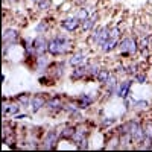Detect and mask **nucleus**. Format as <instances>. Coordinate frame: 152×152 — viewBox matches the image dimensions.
Segmentation results:
<instances>
[{
    "instance_id": "nucleus-1",
    "label": "nucleus",
    "mask_w": 152,
    "mask_h": 152,
    "mask_svg": "<svg viewBox=\"0 0 152 152\" xmlns=\"http://www.w3.org/2000/svg\"><path fill=\"white\" fill-rule=\"evenodd\" d=\"M70 47H72V41L69 40L66 35L58 34V35H55L52 40L49 41V49H47V52H49L50 55L58 56V55L67 53L69 50H70Z\"/></svg>"
},
{
    "instance_id": "nucleus-2",
    "label": "nucleus",
    "mask_w": 152,
    "mask_h": 152,
    "mask_svg": "<svg viewBox=\"0 0 152 152\" xmlns=\"http://www.w3.org/2000/svg\"><path fill=\"white\" fill-rule=\"evenodd\" d=\"M117 47L120 49V52L123 55H132V53H135L137 50H138V43L134 40V38L126 37V38H123V40L119 41V46Z\"/></svg>"
},
{
    "instance_id": "nucleus-3",
    "label": "nucleus",
    "mask_w": 152,
    "mask_h": 152,
    "mask_svg": "<svg viewBox=\"0 0 152 152\" xmlns=\"http://www.w3.org/2000/svg\"><path fill=\"white\" fill-rule=\"evenodd\" d=\"M119 37H120V31H119V28H113V29H110V35H108V38H107V41L102 44V49L104 52H111V50L116 47V46H119Z\"/></svg>"
},
{
    "instance_id": "nucleus-4",
    "label": "nucleus",
    "mask_w": 152,
    "mask_h": 152,
    "mask_svg": "<svg viewBox=\"0 0 152 152\" xmlns=\"http://www.w3.org/2000/svg\"><path fill=\"white\" fill-rule=\"evenodd\" d=\"M108 35H110V29H108L107 26H102V28H97V31H96V32L93 34V37H91V40H93L94 44H97V46L102 47V44L107 41Z\"/></svg>"
},
{
    "instance_id": "nucleus-5",
    "label": "nucleus",
    "mask_w": 152,
    "mask_h": 152,
    "mask_svg": "<svg viewBox=\"0 0 152 152\" xmlns=\"http://www.w3.org/2000/svg\"><path fill=\"white\" fill-rule=\"evenodd\" d=\"M32 44H34V47H35V50H37V55H38V56L44 55V53L47 52V49H49V41L46 40L43 35H38L35 40L32 41Z\"/></svg>"
},
{
    "instance_id": "nucleus-6",
    "label": "nucleus",
    "mask_w": 152,
    "mask_h": 152,
    "mask_svg": "<svg viewBox=\"0 0 152 152\" xmlns=\"http://www.w3.org/2000/svg\"><path fill=\"white\" fill-rule=\"evenodd\" d=\"M61 135L56 132V131H49L46 134V138H44V148L46 149H53L56 146V142Z\"/></svg>"
},
{
    "instance_id": "nucleus-7",
    "label": "nucleus",
    "mask_w": 152,
    "mask_h": 152,
    "mask_svg": "<svg viewBox=\"0 0 152 152\" xmlns=\"http://www.w3.org/2000/svg\"><path fill=\"white\" fill-rule=\"evenodd\" d=\"M62 24V28H64L66 31H69V32H73V31H76L79 28V24H81V20L78 18V17H70V18H66L64 21L61 23Z\"/></svg>"
},
{
    "instance_id": "nucleus-8",
    "label": "nucleus",
    "mask_w": 152,
    "mask_h": 152,
    "mask_svg": "<svg viewBox=\"0 0 152 152\" xmlns=\"http://www.w3.org/2000/svg\"><path fill=\"white\" fill-rule=\"evenodd\" d=\"M93 94V93H91ZM91 94H81L79 97H78V100H76V104H78V108H81V110H84V108H88L90 107L94 100H96V97L94 96H91Z\"/></svg>"
},
{
    "instance_id": "nucleus-9",
    "label": "nucleus",
    "mask_w": 152,
    "mask_h": 152,
    "mask_svg": "<svg viewBox=\"0 0 152 152\" xmlns=\"http://www.w3.org/2000/svg\"><path fill=\"white\" fill-rule=\"evenodd\" d=\"M69 62L73 66V67H81V66H85L87 64V56L81 52L78 53H73L70 58H69Z\"/></svg>"
},
{
    "instance_id": "nucleus-10",
    "label": "nucleus",
    "mask_w": 152,
    "mask_h": 152,
    "mask_svg": "<svg viewBox=\"0 0 152 152\" xmlns=\"http://www.w3.org/2000/svg\"><path fill=\"white\" fill-rule=\"evenodd\" d=\"M17 40H18V32H17L15 29H8V31H5V34H3V43H5V44L12 46V44L17 43Z\"/></svg>"
},
{
    "instance_id": "nucleus-11",
    "label": "nucleus",
    "mask_w": 152,
    "mask_h": 152,
    "mask_svg": "<svg viewBox=\"0 0 152 152\" xmlns=\"http://www.w3.org/2000/svg\"><path fill=\"white\" fill-rule=\"evenodd\" d=\"M131 85H132L131 81H123V82H120L119 87H117V96L122 97V99H126V97H128V94H129Z\"/></svg>"
},
{
    "instance_id": "nucleus-12",
    "label": "nucleus",
    "mask_w": 152,
    "mask_h": 152,
    "mask_svg": "<svg viewBox=\"0 0 152 152\" xmlns=\"http://www.w3.org/2000/svg\"><path fill=\"white\" fill-rule=\"evenodd\" d=\"M87 75H90V73H88V67H87V64H85V66H81V67H78V69H75V70L72 72L70 78H72L73 81H78V79L85 78Z\"/></svg>"
},
{
    "instance_id": "nucleus-13",
    "label": "nucleus",
    "mask_w": 152,
    "mask_h": 152,
    "mask_svg": "<svg viewBox=\"0 0 152 152\" xmlns=\"http://www.w3.org/2000/svg\"><path fill=\"white\" fill-rule=\"evenodd\" d=\"M47 100L43 97V96H34L32 100H31V107H32V111L37 113V111H40L44 105H46Z\"/></svg>"
},
{
    "instance_id": "nucleus-14",
    "label": "nucleus",
    "mask_w": 152,
    "mask_h": 152,
    "mask_svg": "<svg viewBox=\"0 0 152 152\" xmlns=\"http://www.w3.org/2000/svg\"><path fill=\"white\" fill-rule=\"evenodd\" d=\"M46 107L50 108V110H55V111H59V110L64 108V107H62V102H61L59 97H50V99H47Z\"/></svg>"
},
{
    "instance_id": "nucleus-15",
    "label": "nucleus",
    "mask_w": 152,
    "mask_h": 152,
    "mask_svg": "<svg viewBox=\"0 0 152 152\" xmlns=\"http://www.w3.org/2000/svg\"><path fill=\"white\" fill-rule=\"evenodd\" d=\"M49 64H50V59L44 55H40L37 58V69L40 72H44V70H49Z\"/></svg>"
},
{
    "instance_id": "nucleus-16",
    "label": "nucleus",
    "mask_w": 152,
    "mask_h": 152,
    "mask_svg": "<svg viewBox=\"0 0 152 152\" xmlns=\"http://www.w3.org/2000/svg\"><path fill=\"white\" fill-rule=\"evenodd\" d=\"M20 111V107L15 105V104H11V105H3L2 108V113H3V116H6V114H11V116H17Z\"/></svg>"
},
{
    "instance_id": "nucleus-17",
    "label": "nucleus",
    "mask_w": 152,
    "mask_h": 152,
    "mask_svg": "<svg viewBox=\"0 0 152 152\" xmlns=\"http://www.w3.org/2000/svg\"><path fill=\"white\" fill-rule=\"evenodd\" d=\"M96 18H97V14H93L91 17H88L87 20H84V21H82V29H84V31H90V29L94 26Z\"/></svg>"
},
{
    "instance_id": "nucleus-18",
    "label": "nucleus",
    "mask_w": 152,
    "mask_h": 152,
    "mask_svg": "<svg viewBox=\"0 0 152 152\" xmlns=\"http://www.w3.org/2000/svg\"><path fill=\"white\" fill-rule=\"evenodd\" d=\"M75 131H76V128H72V126H66V128L59 132V135H61V138H67V140H72V137H73Z\"/></svg>"
},
{
    "instance_id": "nucleus-19",
    "label": "nucleus",
    "mask_w": 152,
    "mask_h": 152,
    "mask_svg": "<svg viewBox=\"0 0 152 152\" xmlns=\"http://www.w3.org/2000/svg\"><path fill=\"white\" fill-rule=\"evenodd\" d=\"M97 81L99 82H102V84H107L108 82V79L111 78V73H110V70H100L99 73H97Z\"/></svg>"
},
{
    "instance_id": "nucleus-20",
    "label": "nucleus",
    "mask_w": 152,
    "mask_h": 152,
    "mask_svg": "<svg viewBox=\"0 0 152 152\" xmlns=\"http://www.w3.org/2000/svg\"><path fill=\"white\" fill-rule=\"evenodd\" d=\"M17 100H18V102H20L21 105L28 107V105H31L32 97H29V94H28V93H23V94H18V96H17Z\"/></svg>"
},
{
    "instance_id": "nucleus-21",
    "label": "nucleus",
    "mask_w": 152,
    "mask_h": 152,
    "mask_svg": "<svg viewBox=\"0 0 152 152\" xmlns=\"http://www.w3.org/2000/svg\"><path fill=\"white\" fill-rule=\"evenodd\" d=\"M132 108H137V110H145V108H148V102L146 100H132Z\"/></svg>"
},
{
    "instance_id": "nucleus-22",
    "label": "nucleus",
    "mask_w": 152,
    "mask_h": 152,
    "mask_svg": "<svg viewBox=\"0 0 152 152\" xmlns=\"http://www.w3.org/2000/svg\"><path fill=\"white\" fill-rule=\"evenodd\" d=\"M50 5H52V2H50V0H38V2H37L38 9H41V11L49 9V8H50Z\"/></svg>"
},
{
    "instance_id": "nucleus-23",
    "label": "nucleus",
    "mask_w": 152,
    "mask_h": 152,
    "mask_svg": "<svg viewBox=\"0 0 152 152\" xmlns=\"http://www.w3.org/2000/svg\"><path fill=\"white\" fill-rule=\"evenodd\" d=\"M47 28H49L47 21H40V24H37V28H35V32L37 34H44L47 31Z\"/></svg>"
},
{
    "instance_id": "nucleus-24",
    "label": "nucleus",
    "mask_w": 152,
    "mask_h": 152,
    "mask_svg": "<svg viewBox=\"0 0 152 152\" xmlns=\"http://www.w3.org/2000/svg\"><path fill=\"white\" fill-rule=\"evenodd\" d=\"M149 40L151 38H142L140 43H138V50L145 52V49H148V46H149Z\"/></svg>"
},
{
    "instance_id": "nucleus-25",
    "label": "nucleus",
    "mask_w": 152,
    "mask_h": 152,
    "mask_svg": "<svg viewBox=\"0 0 152 152\" xmlns=\"http://www.w3.org/2000/svg\"><path fill=\"white\" fill-rule=\"evenodd\" d=\"M40 84L41 85H53V79L52 78H49V76H41L40 78Z\"/></svg>"
},
{
    "instance_id": "nucleus-26",
    "label": "nucleus",
    "mask_w": 152,
    "mask_h": 152,
    "mask_svg": "<svg viewBox=\"0 0 152 152\" xmlns=\"http://www.w3.org/2000/svg\"><path fill=\"white\" fill-rule=\"evenodd\" d=\"M76 17H78L81 21L87 20V18H88V11H87V9H79V12L76 14Z\"/></svg>"
},
{
    "instance_id": "nucleus-27",
    "label": "nucleus",
    "mask_w": 152,
    "mask_h": 152,
    "mask_svg": "<svg viewBox=\"0 0 152 152\" xmlns=\"http://www.w3.org/2000/svg\"><path fill=\"white\" fill-rule=\"evenodd\" d=\"M134 79H135L138 84H143V82H146V75H143V73H135V75H134Z\"/></svg>"
},
{
    "instance_id": "nucleus-28",
    "label": "nucleus",
    "mask_w": 152,
    "mask_h": 152,
    "mask_svg": "<svg viewBox=\"0 0 152 152\" xmlns=\"http://www.w3.org/2000/svg\"><path fill=\"white\" fill-rule=\"evenodd\" d=\"M113 123H114V119H107V117H105V119L102 120V125H104V126H110V125H113Z\"/></svg>"
},
{
    "instance_id": "nucleus-29",
    "label": "nucleus",
    "mask_w": 152,
    "mask_h": 152,
    "mask_svg": "<svg viewBox=\"0 0 152 152\" xmlns=\"http://www.w3.org/2000/svg\"><path fill=\"white\" fill-rule=\"evenodd\" d=\"M149 38H151V41H152V35H151V37H149Z\"/></svg>"
},
{
    "instance_id": "nucleus-30",
    "label": "nucleus",
    "mask_w": 152,
    "mask_h": 152,
    "mask_svg": "<svg viewBox=\"0 0 152 152\" xmlns=\"http://www.w3.org/2000/svg\"><path fill=\"white\" fill-rule=\"evenodd\" d=\"M34 2H38V0H34Z\"/></svg>"
}]
</instances>
